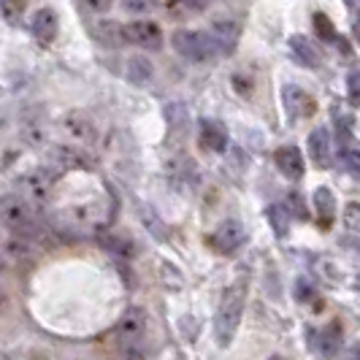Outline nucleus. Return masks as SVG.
Segmentation results:
<instances>
[{
	"instance_id": "obj_4",
	"label": "nucleus",
	"mask_w": 360,
	"mask_h": 360,
	"mask_svg": "<svg viewBox=\"0 0 360 360\" xmlns=\"http://www.w3.org/2000/svg\"><path fill=\"white\" fill-rule=\"evenodd\" d=\"M54 193V174L46 168H36L19 179V195L27 200L33 209H44Z\"/></svg>"
},
{
	"instance_id": "obj_35",
	"label": "nucleus",
	"mask_w": 360,
	"mask_h": 360,
	"mask_svg": "<svg viewBox=\"0 0 360 360\" xmlns=\"http://www.w3.org/2000/svg\"><path fill=\"white\" fill-rule=\"evenodd\" d=\"M22 3H25V0H6V6H3L6 17H8V19H17L19 14H22Z\"/></svg>"
},
{
	"instance_id": "obj_12",
	"label": "nucleus",
	"mask_w": 360,
	"mask_h": 360,
	"mask_svg": "<svg viewBox=\"0 0 360 360\" xmlns=\"http://www.w3.org/2000/svg\"><path fill=\"white\" fill-rule=\"evenodd\" d=\"M209 36L214 38L219 54L231 52L236 46V41H238V22L236 19H217L209 27Z\"/></svg>"
},
{
	"instance_id": "obj_36",
	"label": "nucleus",
	"mask_w": 360,
	"mask_h": 360,
	"mask_svg": "<svg viewBox=\"0 0 360 360\" xmlns=\"http://www.w3.org/2000/svg\"><path fill=\"white\" fill-rule=\"evenodd\" d=\"M114 0H84V6L90 8V11H98V14H103V11H108V6H111Z\"/></svg>"
},
{
	"instance_id": "obj_7",
	"label": "nucleus",
	"mask_w": 360,
	"mask_h": 360,
	"mask_svg": "<svg viewBox=\"0 0 360 360\" xmlns=\"http://www.w3.org/2000/svg\"><path fill=\"white\" fill-rule=\"evenodd\" d=\"M244 238H247L244 225H241V222H236V219H225V222H219L214 231H212L209 244H212L219 255H231L244 244Z\"/></svg>"
},
{
	"instance_id": "obj_2",
	"label": "nucleus",
	"mask_w": 360,
	"mask_h": 360,
	"mask_svg": "<svg viewBox=\"0 0 360 360\" xmlns=\"http://www.w3.org/2000/svg\"><path fill=\"white\" fill-rule=\"evenodd\" d=\"M0 222L19 238H36L41 233V225L36 219V209L22 198L19 193L0 195Z\"/></svg>"
},
{
	"instance_id": "obj_38",
	"label": "nucleus",
	"mask_w": 360,
	"mask_h": 360,
	"mask_svg": "<svg viewBox=\"0 0 360 360\" xmlns=\"http://www.w3.org/2000/svg\"><path fill=\"white\" fill-rule=\"evenodd\" d=\"M125 360H141V352H139V347H127V349H125Z\"/></svg>"
},
{
	"instance_id": "obj_17",
	"label": "nucleus",
	"mask_w": 360,
	"mask_h": 360,
	"mask_svg": "<svg viewBox=\"0 0 360 360\" xmlns=\"http://www.w3.org/2000/svg\"><path fill=\"white\" fill-rule=\"evenodd\" d=\"M339 344H342V328H339V323H330L325 330L317 333L314 352H320L323 358H333L339 352Z\"/></svg>"
},
{
	"instance_id": "obj_37",
	"label": "nucleus",
	"mask_w": 360,
	"mask_h": 360,
	"mask_svg": "<svg viewBox=\"0 0 360 360\" xmlns=\"http://www.w3.org/2000/svg\"><path fill=\"white\" fill-rule=\"evenodd\" d=\"M344 360H360V344H352V347L347 349V355H344Z\"/></svg>"
},
{
	"instance_id": "obj_9",
	"label": "nucleus",
	"mask_w": 360,
	"mask_h": 360,
	"mask_svg": "<svg viewBox=\"0 0 360 360\" xmlns=\"http://www.w3.org/2000/svg\"><path fill=\"white\" fill-rule=\"evenodd\" d=\"M49 162L57 171H73V168H87V155L82 152V146L73 144H54L49 149Z\"/></svg>"
},
{
	"instance_id": "obj_13",
	"label": "nucleus",
	"mask_w": 360,
	"mask_h": 360,
	"mask_svg": "<svg viewBox=\"0 0 360 360\" xmlns=\"http://www.w3.org/2000/svg\"><path fill=\"white\" fill-rule=\"evenodd\" d=\"M200 144L209 152H225L228 149V130L217 120H203L200 122Z\"/></svg>"
},
{
	"instance_id": "obj_6",
	"label": "nucleus",
	"mask_w": 360,
	"mask_h": 360,
	"mask_svg": "<svg viewBox=\"0 0 360 360\" xmlns=\"http://www.w3.org/2000/svg\"><path fill=\"white\" fill-rule=\"evenodd\" d=\"M146 333V311L141 307H130L117 325V339L122 347H139Z\"/></svg>"
},
{
	"instance_id": "obj_19",
	"label": "nucleus",
	"mask_w": 360,
	"mask_h": 360,
	"mask_svg": "<svg viewBox=\"0 0 360 360\" xmlns=\"http://www.w3.org/2000/svg\"><path fill=\"white\" fill-rule=\"evenodd\" d=\"M168 176L176 187H190L195 181V162L190 158H181V160L168 162Z\"/></svg>"
},
{
	"instance_id": "obj_26",
	"label": "nucleus",
	"mask_w": 360,
	"mask_h": 360,
	"mask_svg": "<svg viewBox=\"0 0 360 360\" xmlns=\"http://www.w3.org/2000/svg\"><path fill=\"white\" fill-rule=\"evenodd\" d=\"M162 114H165V120H168L171 127H181L187 122V106H181V103H168Z\"/></svg>"
},
{
	"instance_id": "obj_14",
	"label": "nucleus",
	"mask_w": 360,
	"mask_h": 360,
	"mask_svg": "<svg viewBox=\"0 0 360 360\" xmlns=\"http://www.w3.org/2000/svg\"><path fill=\"white\" fill-rule=\"evenodd\" d=\"M57 27H60V22H57V14H54L52 8H38L36 14H33L30 30H33V36L38 41H52L57 36Z\"/></svg>"
},
{
	"instance_id": "obj_39",
	"label": "nucleus",
	"mask_w": 360,
	"mask_h": 360,
	"mask_svg": "<svg viewBox=\"0 0 360 360\" xmlns=\"http://www.w3.org/2000/svg\"><path fill=\"white\" fill-rule=\"evenodd\" d=\"M347 6L355 8V11H360V0H347Z\"/></svg>"
},
{
	"instance_id": "obj_30",
	"label": "nucleus",
	"mask_w": 360,
	"mask_h": 360,
	"mask_svg": "<svg viewBox=\"0 0 360 360\" xmlns=\"http://www.w3.org/2000/svg\"><path fill=\"white\" fill-rule=\"evenodd\" d=\"M314 27H317V33H320L323 41H336V30H333L330 19L325 17V14H314Z\"/></svg>"
},
{
	"instance_id": "obj_29",
	"label": "nucleus",
	"mask_w": 360,
	"mask_h": 360,
	"mask_svg": "<svg viewBox=\"0 0 360 360\" xmlns=\"http://www.w3.org/2000/svg\"><path fill=\"white\" fill-rule=\"evenodd\" d=\"M344 165L349 176L360 181V149H344Z\"/></svg>"
},
{
	"instance_id": "obj_21",
	"label": "nucleus",
	"mask_w": 360,
	"mask_h": 360,
	"mask_svg": "<svg viewBox=\"0 0 360 360\" xmlns=\"http://www.w3.org/2000/svg\"><path fill=\"white\" fill-rule=\"evenodd\" d=\"M269 225L274 228L276 238H288V233H290V212H288V206H282V203H274V206H269Z\"/></svg>"
},
{
	"instance_id": "obj_31",
	"label": "nucleus",
	"mask_w": 360,
	"mask_h": 360,
	"mask_svg": "<svg viewBox=\"0 0 360 360\" xmlns=\"http://www.w3.org/2000/svg\"><path fill=\"white\" fill-rule=\"evenodd\" d=\"M103 244L114 255H133V241L130 238H103Z\"/></svg>"
},
{
	"instance_id": "obj_40",
	"label": "nucleus",
	"mask_w": 360,
	"mask_h": 360,
	"mask_svg": "<svg viewBox=\"0 0 360 360\" xmlns=\"http://www.w3.org/2000/svg\"><path fill=\"white\" fill-rule=\"evenodd\" d=\"M6 271V260H3V255H0V274Z\"/></svg>"
},
{
	"instance_id": "obj_34",
	"label": "nucleus",
	"mask_w": 360,
	"mask_h": 360,
	"mask_svg": "<svg viewBox=\"0 0 360 360\" xmlns=\"http://www.w3.org/2000/svg\"><path fill=\"white\" fill-rule=\"evenodd\" d=\"M295 295H298V301H309V298L314 295V290H311V285H309L304 276L295 282Z\"/></svg>"
},
{
	"instance_id": "obj_11",
	"label": "nucleus",
	"mask_w": 360,
	"mask_h": 360,
	"mask_svg": "<svg viewBox=\"0 0 360 360\" xmlns=\"http://www.w3.org/2000/svg\"><path fill=\"white\" fill-rule=\"evenodd\" d=\"M274 160H276V168L292 181L301 179L304 171H307V168H304V155H301L298 146H282V149H276Z\"/></svg>"
},
{
	"instance_id": "obj_33",
	"label": "nucleus",
	"mask_w": 360,
	"mask_h": 360,
	"mask_svg": "<svg viewBox=\"0 0 360 360\" xmlns=\"http://www.w3.org/2000/svg\"><path fill=\"white\" fill-rule=\"evenodd\" d=\"M290 206H292V212H295V217L298 219H309V212L307 206H304V198H301V193H290Z\"/></svg>"
},
{
	"instance_id": "obj_15",
	"label": "nucleus",
	"mask_w": 360,
	"mask_h": 360,
	"mask_svg": "<svg viewBox=\"0 0 360 360\" xmlns=\"http://www.w3.org/2000/svg\"><path fill=\"white\" fill-rule=\"evenodd\" d=\"M290 52H292V60L301 63L304 68H317L320 65V54L311 46V41L307 36H292L290 38Z\"/></svg>"
},
{
	"instance_id": "obj_20",
	"label": "nucleus",
	"mask_w": 360,
	"mask_h": 360,
	"mask_svg": "<svg viewBox=\"0 0 360 360\" xmlns=\"http://www.w3.org/2000/svg\"><path fill=\"white\" fill-rule=\"evenodd\" d=\"M314 212H317V219L323 222L325 228L333 222V217H336V200H333V193L328 187H317V193H314Z\"/></svg>"
},
{
	"instance_id": "obj_27",
	"label": "nucleus",
	"mask_w": 360,
	"mask_h": 360,
	"mask_svg": "<svg viewBox=\"0 0 360 360\" xmlns=\"http://www.w3.org/2000/svg\"><path fill=\"white\" fill-rule=\"evenodd\" d=\"M25 141L30 146L46 144V127L41 125V122H27V127H25Z\"/></svg>"
},
{
	"instance_id": "obj_16",
	"label": "nucleus",
	"mask_w": 360,
	"mask_h": 360,
	"mask_svg": "<svg viewBox=\"0 0 360 360\" xmlns=\"http://www.w3.org/2000/svg\"><path fill=\"white\" fill-rule=\"evenodd\" d=\"M285 108H288V114L295 120V117H304L311 111V98H309L307 92L301 90V87H295V84H285Z\"/></svg>"
},
{
	"instance_id": "obj_23",
	"label": "nucleus",
	"mask_w": 360,
	"mask_h": 360,
	"mask_svg": "<svg viewBox=\"0 0 360 360\" xmlns=\"http://www.w3.org/2000/svg\"><path fill=\"white\" fill-rule=\"evenodd\" d=\"M344 228L352 236H360V200H349L342 212Z\"/></svg>"
},
{
	"instance_id": "obj_18",
	"label": "nucleus",
	"mask_w": 360,
	"mask_h": 360,
	"mask_svg": "<svg viewBox=\"0 0 360 360\" xmlns=\"http://www.w3.org/2000/svg\"><path fill=\"white\" fill-rule=\"evenodd\" d=\"M125 73L130 79V84L136 87H144L155 79V65L149 63V57H130L125 65Z\"/></svg>"
},
{
	"instance_id": "obj_28",
	"label": "nucleus",
	"mask_w": 360,
	"mask_h": 360,
	"mask_svg": "<svg viewBox=\"0 0 360 360\" xmlns=\"http://www.w3.org/2000/svg\"><path fill=\"white\" fill-rule=\"evenodd\" d=\"M158 6V0H122V8L127 14H149Z\"/></svg>"
},
{
	"instance_id": "obj_3",
	"label": "nucleus",
	"mask_w": 360,
	"mask_h": 360,
	"mask_svg": "<svg viewBox=\"0 0 360 360\" xmlns=\"http://www.w3.org/2000/svg\"><path fill=\"white\" fill-rule=\"evenodd\" d=\"M171 44L190 63H203V60H212V57L219 54L214 38L209 33H200V30H176L171 36Z\"/></svg>"
},
{
	"instance_id": "obj_42",
	"label": "nucleus",
	"mask_w": 360,
	"mask_h": 360,
	"mask_svg": "<svg viewBox=\"0 0 360 360\" xmlns=\"http://www.w3.org/2000/svg\"><path fill=\"white\" fill-rule=\"evenodd\" d=\"M3 298H6V295H3V290H0V304H3Z\"/></svg>"
},
{
	"instance_id": "obj_10",
	"label": "nucleus",
	"mask_w": 360,
	"mask_h": 360,
	"mask_svg": "<svg viewBox=\"0 0 360 360\" xmlns=\"http://www.w3.org/2000/svg\"><path fill=\"white\" fill-rule=\"evenodd\" d=\"M309 158L317 168H330V158H333V141L328 127H314L309 133Z\"/></svg>"
},
{
	"instance_id": "obj_41",
	"label": "nucleus",
	"mask_w": 360,
	"mask_h": 360,
	"mask_svg": "<svg viewBox=\"0 0 360 360\" xmlns=\"http://www.w3.org/2000/svg\"><path fill=\"white\" fill-rule=\"evenodd\" d=\"M269 360H288V358H285V355H271Z\"/></svg>"
},
{
	"instance_id": "obj_5",
	"label": "nucleus",
	"mask_w": 360,
	"mask_h": 360,
	"mask_svg": "<svg viewBox=\"0 0 360 360\" xmlns=\"http://www.w3.org/2000/svg\"><path fill=\"white\" fill-rule=\"evenodd\" d=\"M60 130H63V136H65L73 146H92L95 139H98V130L92 125V120L87 114H82V111L65 114L63 122H60Z\"/></svg>"
},
{
	"instance_id": "obj_22",
	"label": "nucleus",
	"mask_w": 360,
	"mask_h": 360,
	"mask_svg": "<svg viewBox=\"0 0 360 360\" xmlns=\"http://www.w3.org/2000/svg\"><path fill=\"white\" fill-rule=\"evenodd\" d=\"M206 6H209V0H171V6H168V11H171V17H195L200 11H206Z\"/></svg>"
},
{
	"instance_id": "obj_24",
	"label": "nucleus",
	"mask_w": 360,
	"mask_h": 360,
	"mask_svg": "<svg viewBox=\"0 0 360 360\" xmlns=\"http://www.w3.org/2000/svg\"><path fill=\"white\" fill-rule=\"evenodd\" d=\"M317 271H320V279H323L325 285H330V288H336L342 282V269L333 260H325V257L317 260Z\"/></svg>"
},
{
	"instance_id": "obj_1",
	"label": "nucleus",
	"mask_w": 360,
	"mask_h": 360,
	"mask_svg": "<svg viewBox=\"0 0 360 360\" xmlns=\"http://www.w3.org/2000/svg\"><path fill=\"white\" fill-rule=\"evenodd\" d=\"M244 304H247V282H236L225 290L219 309H217V320H214V336L219 347H228L233 342L236 328L241 323V314H244Z\"/></svg>"
},
{
	"instance_id": "obj_25",
	"label": "nucleus",
	"mask_w": 360,
	"mask_h": 360,
	"mask_svg": "<svg viewBox=\"0 0 360 360\" xmlns=\"http://www.w3.org/2000/svg\"><path fill=\"white\" fill-rule=\"evenodd\" d=\"M139 217H141V222H144L146 231H149V233L155 236L158 241H162V238H165V233H162V222L158 219V214H155V212H152L149 206H144V209H141V214H139Z\"/></svg>"
},
{
	"instance_id": "obj_32",
	"label": "nucleus",
	"mask_w": 360,
	"mask_h": 360,
	"mask_svg": "<svg viewBox=\"0 0 360 360\" xmlns=\"http://www.w3.org/2000/svg\"><path fill=\"white\" fill-rule=\"evenodd\" d=\"M347 92H349V101L360 103V71H352L347 79Z\"/></svg>"
},
{
	"instance_id": "obj_8",
	"label": "nucleus",
	"mask_w": 360,
	"mask_h": 360,
	"mask_svg": "<svg viewBox=\"0 0 360 360\" xmlns=\"http://www.w3.org/2000/svg\"><path fill=\"white\" fill-rule=\"evenodd\" d=\"M120 36L127 44H136V46H144V49H155V46H160L162 41L160 27L155 22H149V19H139V22L122 25L120 27Z\"/></svg>"
}]
</instances>
